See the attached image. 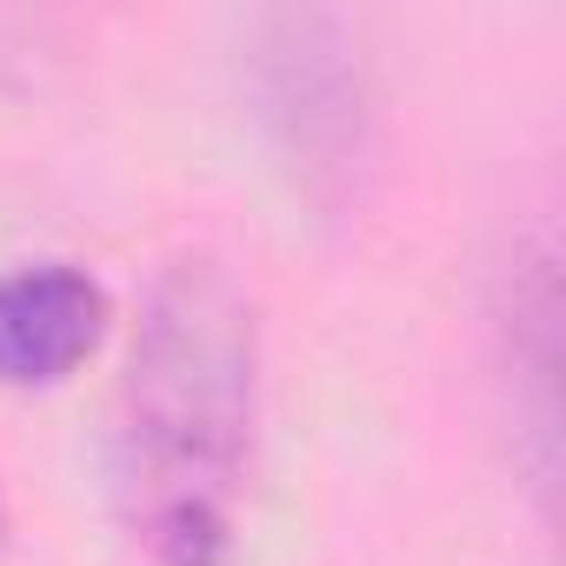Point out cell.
<instances>
[{
	"label": "cell",
	"instance_id": "6da1fadb",
	"mask_svg": "<svg viewBox=\"0 0 566 566\" xmlns=\"http://www.w3.org/2000/svg\"><path fill=\"white\" fill-rule=\"evenodd\" d=\"M260 327L240 280L187 253L160 266L127 354L114 486L160 566H227L253 447Z\"/></svg>",
	"mask_w": 566,
	"mask_h": 566
},
{
	"label": "cell",
	"instance_id": "7a4b0ae2",
	"mask_svg": "<svg viewBox=\"0 0 566 566\" xmlns=\"http://www.w3.org/2000/svg\"><path fill=\"white\" fill-rule=\"evenodd\" d=\"M101 327H107V294L94 273L67 260L0 273V380L8 387H48L74 374L94 354Z\"/></svg>",
	"mask_w": 566,
	"mask_h": 566
},
{
	"label": "cell",
	"instance_id": "3957f363",
	"mask_svg": "<svg viewBox=\"0 0 566 566\" xmlns=\"http://www.w3.org/2000/svg\"><path fill=\"white\" fill-rule=\"evenodd\" d=\"M0 546H8V500H0Z\"/></svg>",
	"mask_w": 566,
	"mask_h": 566
}]
</instances>
